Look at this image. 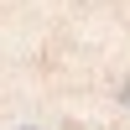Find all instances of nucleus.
I'll return each instance as SVG.
<instances>
[{
    "mask_svg": "<svg viewBox=\"0 0 130 130\" xmlns=\"http://www.w3.org/2000/svg\"><path fill=\"white\" fill-rule=\"evenodd\" d=\"M120 104H125V109H130V78L120 83Z\"/></svg>",
    "mask_w": 130,
    "mask_h": 130,
    "instance_id": "obj_1",
    "label": "nucleus"
},
{
    "mask_svg": "<svg viewBox=\"0 0 130 130\" xmlns=\"http://www.w3.org/2000/svg\"><path fill=\"white\" fill-rule=\"evenodd\" d=\"M21 130H37V125H21Z\"/></svg>",
    "mask_w": 130,
    "mask_h": 130,
    "instance_id": "obj_2",
    "label": "nucleus"
}]
</instances>
